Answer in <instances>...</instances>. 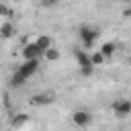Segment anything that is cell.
<instances>
[{
    "mask_svg": "<svg viewBox=\"0 0 131 131\" xmlns=\"http://www.w3.org/2000/svg\"><path fill=\"white\" fill-rule=\"evenodd\" d=\"M98 35H100V31L94 29V27H88V25L80 27V31H78V37H80V41H82V45L86 49H90L94 45V41L98 39Z\"/></svg>",
    "mask_w": 131,
    "mask_h": 131,
    "instance_id": "cell-1",
    "label": "cell"
},
{
    "mask_svg": "<svg viewBox=\"0 0 131 131\" xmlns=\"http://www.w3.org/2000/svg\"><path fill=\"white\" fill-rule=\"evenodd\" d=\"M74 55H76V59H78V66H80L82 76H92L94 66L90 63V53H86V51H82V49H76Z\"/></svg>",
    "mask_w": 131,
    "mask_h": 131,
    "instance_id": "cell-2",
    "label": "cell"
},
{
    "mask_svg": "<svg viewBox=\"0 0 131 131\" xmlns=\"http://www.w3.org/2000/svg\"><path fill=\"white\" fill-rule=\"evenodd\" d=\"M113 113H115L117 117H127V115H131V100H127V98L115 100V102H113Z\"/></svg>",
    "mask_w": 131,
    "mask_h": 131,
    "instance_id": "cell-3",
    "label": "cell"
},
{
    "mask_svg": "<svg viewBox=\"0 0 131 131\" xmlns=\"http://www.w3.org/2000/svg\"><path fill=\"white\" fill-rule=\"evenodd\" d=\"M37 70H39V59H25V63H23V66H18V70H16V72H18V74H23V76L29 80Z\"/></svg>",
    "mask_w": 131,
    "mask_h": 131,
    "instance_id": "cell-4",
    "label": "cell"
},
{
    "mask_svg": "<svg viewBox=\"0 0 131 131\" xmlns=\"http://www.w3.org/2000/svg\"><path fill=\"white\" fill-rule=\"evenodd\" d=\"M29 102H31L33 106H47V104L53 102V96L47 94V92H43V94H33V96L29 98Z\"/></svg>",
    "mask_w": 131,
    "mask_h": 131,
    "instance_id": "cell-5",
    "label": "cell"
},
{
    "mask_svg": "<svg viewBox=\"0 0 131 131\" xmlns=\"http://www.w3.org/2000/svg\"><path fill=\"white\" fill-rule=\"evenodd\" d=\"M41 53H43V51L35 45V41H33V43H27V45L23 47V57H25V59H39Z\"/></svg>",
    "mask_w": 131,
    "mask_h": 131,
    "instance_id": "cell-6",
    "label": "cell"
},
{
    "mask_svg": "<svg viewBox=\"0 0 131 131\" xmlns=\"http://www.w3.org/2000/svg\"><path fill=\"white\" fill-rule=\"evenodd\" d=\"M72 121H74L78 127H86V125H90L92 117H90V113H86V111H76V113L72 115Z\"/></svg>",
    "mask_w": 131,
    "mask_h": 131,
    "instance_id": "cell-7",
    "label": "cell"
},
{
    "mask_svg": "<svg viewBox=\"0 0 131 131\" xmlns=\"http://www.w3.org/2000/svg\"><path fill=\"white\" fill-rule=\"evenodd\" d=\"M35 45H37L41 51H45V49L53 47V41H51V37H49V35H39V37L35 39Z\"/></svg>",
    "mask_w": 131,
    "mask_h": 131,
    "instance_id": "cell-8",
    "label": "cell"
},
{
    "mask_svg": "<svg viewBox=\"0 0 131 131\" xmlns=\"http://www.w3.org/2000/svg\"><path fill=\"white\" fill-rule=\"evenodd\" d=\"M14 33H16V31H14V25H12L10 20H6V23L0 25V37H2V39H10Z\"/></svg>",
    "mask_w": 131,
    "mask_h": 131,
    "instance_id": "cell-9",
    "label": "cell"
},
{
    "mask_svg": "<svg viewBox=\"0 0 131 131\" xmlns=\"http://www.w3.org/2000/svg\"><path fill=\"white\" fill-rule=\"evenodd\" d=\"M115 49H117V45H115L113 41H108V43H102L98 51H100V53L104 55V59H111V57L115 55Z\"/></svg>",
    "mask_w": 131,
    "mask_h": 131,
    "instance_id": "cell-10",
    "label": "cell"
},
{
    "mask_svg": "<svg viewBox=\"0 0 131 131\" xmlns=\"http://www.w3.org/2000/svg\"><path fill=\"white\" fill-rule=\"evenodd\" d=\"M27 121H29V115H25V113H18L16 117H12L10 125H12V129H18V127H23Z\"/></svg>",
    "mask_w": 131,
    "mask_h": 131,
    "instance_id": "cell-11",
    "label": "cell"
},
{
    "mask_svg": "<svg viewBox=\"0 0 131 131\" xmlns=\"http://www.w3.org/2000/svg\"><path fill=\"white\" fill-rule=\"evenodd\" d=\"M25 82H27V78H25L23 74H18V72H14V74H12V78H10V86H14V88L25 86Z\"/></svg>",
    "mask_w": 131,
    "mask_h": 131,
    "instance_id": "cell-12",
    "label": "cell"
},
{
    "mask_svg": "<svg viewBox=\"0 0 131 131\" xmlns=\"http://www.w3.org/2000/svg\"><path fill=\"white\" fill-rule=\"evenodd\" d=\"M104 61H106V59H104V55H102V53H100L98 49H96L94 53H90V63H92L94 68H96V66H102Z\"/></svg>",
    "mask_w": 131,
    "mask_h": 131,
    "instance_id": "cell-13",
    "label": "cell"
},
{
    "mask_svg": "<svg viewBox=\"0 0 131 131\" xmlns=\"http://www.w3.org/2000/svg\"><path fill=\"white\" fill-rule=\"evenodd\" d=\"M43 55H45V59H47V61H57V59H59V51H57L55 47L45 49V51H43Z\"/></svg>",
    "mask_w": 131,
    "mask_h": 131,
    "instance_id": "cell-14",
    "label": "cell"
},
{
    "mask_svg": "<svg viewBox=\"0 0 131 131\" xmlns=\"http://www.w3.org/2000/svg\"><path fill=\"white\" fill-rule=\"evenodd\" d=\"M0 16H8V18L12 16V10H10V8H6L2 2H0Z\"/></svg>",
    "mask_w": 131,
    "mask_h": 131,
    "instance_id": "cell-15",
    "label": "cell"
},
{
    "mask_svg": "<svg viewBox=\"0 0 131 131\" xmlns=\"http://www.w3.org/2000/svg\"><path fill=\"white\" fill-rule=\"evenodd\" d=\"M55 4H57V0H41V6H45V8H51Z\"/></svg>",
    "mask_w": 131,
    "mask_h": 131,
    "instance_id": "cell-16",
    "label": "cell"
},
{
    "mask_svg": "<svg viewBox=\"0 0 131 131\" xmlns=\"http://www.w3.org/2000/svg\"><path fill=\"white\" fill-rule=\"evenodd\" d=\"M123 16H125V18H131V8H125V10H123Z\"/></svg>",
    "mask_w": 131,
    "mask_h": 131,
    "instance_id": "cell-17",
    "label": "cell"
},
{
    "mask_svg": "<svg viewBox=\"0 0 131 131\" xmlns=\"http://www.w3.org/2000/svg\"><path fill=\"white\" fill-rule=\"evenodd\" d=\"M129 66H131V57H129Z\"/></svg>",
    "mask_w": 131,
    "mask_h": 131,
    "instance_id": "cell-18",
    "label": "cell"
}]
</instances>
